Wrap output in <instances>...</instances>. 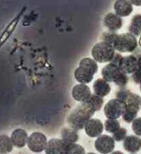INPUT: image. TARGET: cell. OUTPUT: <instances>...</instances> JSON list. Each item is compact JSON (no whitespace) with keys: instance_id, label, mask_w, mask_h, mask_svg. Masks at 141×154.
<instances>
[{"instance_id":"cell-16","label":"cell","mask_w":141,"mask_h":154,"mask_svg":"<svg viewBox=\"0 0 141 154\" xmlns=\"http://www.w3.org/2000/svg\"><path fill=\"white\" fill-rule=\"evenodd\" d=\"M114 9L117 15L121 17H125L130 15L132 13L133 4L131 1L118 0L114 3Z\"/></svg>"},{"instance_id":"cell-32","label":"cell","mask_w":141,"mask_h":154,"mask_svg":"<svg viewBox=\"0 0 141 154\" xmlns=\"http://www.w3.org/2000/svg\"><path fill=\"white\" fill-rule=\"evenodd\" d=\"M131 4L134 6H141V1H136V0H133V1H131Z\"/></svg>"},{"instance_id":"cell-5","label":"cell","mask_w":141,"mask_h":154,"mask_svg":"<svg viewBox=\"0 0 141 154\" xmlns=\"http://www.w3.org/2000/svg\"><path fill=\"white\" fill-rule=\"evenodd\" d=\"M113 46L118 52H132L138 47L137 39L130 33H122L117 36Z\"/></svg>"},{"instance_id":"cell-37","label":"cell","mask_w":141,"mask_h":154,"mask_svg":"<svg viewBox=\"0 0 141 154\" xmlns=\"http://www.w3.org/2000/svg\"><path fill=\"white\" fill-rule=\"evenodd\" d=\"M140 92H141V84L140 85Z\"/></svg>"},{"instance_id":"cell-34","label":"cell","mask_w":141,"mask_h":154,"mask_svg":"<svg viewBox=\"0 0 141 154\" xmlns=\"http://www.w3.org/2000/svg\"><path fill=\"white\" fill-rule=\"evenodd\" d=\"M110 154H124V153L120 151H113V152Z\"/></svg>"},{"instance_id":"cell-9","label":"cell","mask_w":141,"mask_h":154,"mask_svg":"<svg viewBox=\"0 0 141 154\" xmlns=\"http://www.w3.org/2000/svg\"><path fill=\"white\" fill-rule=\"evenodd\" d=\"M84 129L86 134L90 138H98L101 136L104 129V126L101 120L91 119L85 124Z\"/></svg>"},{"instance_id":"cell-1","label":"cell","mask_w":141,"mask_h":154,"mask_svg":"<svg viewBox=\"0 0 141 154\" xmlns=\"http://www.w3.org/2000/svg\"><path fill=\"white\" fill-rule=\"evenodd\" d=\"M116 98L125 104V110L122 116L123 119L127 123H131L136 119L141 107V97L130 90H121L116 93Z\"/></svg>"},{"instance_id":"cell-27","label":"cell","mask_w":141,"mask_h":154,"mask_svg":"<svg viewBox=\"0 0 141 154\" xmlns=\"http://www.w3.org/2000/svg\"><path fill=\"white\" fill-rule=\"evenodd\" d=\"M117 36H118V34H116L115 32H111V31L105 32L102 34L103 42H107L109 43V44L113 45Z\"/></svg>"},{"instance_id":"cell-18","label":"cell","mask_w":141,"mask_h":154,"mask_svg":"<svg viewBox=\"0 0 141 154\" xmlns=\"http://www.w3.org/2000/svg\"><path fill=\"white\" fill-rule=\"evenodd\" d=\"M78 67L83 72L93 76L95 74L97 73L98 69H99L97 63L94 59L89 57H85L81 59L79 62Z\"/></svg>"},{"instance_id":"cell-12","label":"cell","mask_w":141,"mask_h":154,"mask_svg":"<svg viewBox=\"0 0 141 154\" xmlns=\"http://www.w3.org/2000/svg\"><path fill=\"white\" fill-rule=\"evenodd\" d=\"M26 10V7H23L21 9V11L20 12V13L9 23L8 25L7 26V27L5 28V30H4V32H2V35L0 36V48L4 45V43H6V41L8 39L9 37H11L12 34L14 32V30H15L17 26L19 23V21H20L21 17H22L23 14L24 13Z\"/></svg>"},{"instance_id":"cell-13","label":"cell","mask_w":141,"mask_h":154,"mask_svg":"<svg viewBox=\"0 0 141 154\" xmlns=\"http://www.w3.org/2000/svg\"><path fill=\"white\" fill-rule=\"evenodd\" d=\"M68 145L61 139L52 138L48 142L45 154H66Z\"/></svg>"},{"instance_id":"cell-30","label":"cell","mask_w":141,"mask_h":154,"mask_svg":"<svg viewBox=\"0 0 141 154\" xmlns=\"http://www.w3.org/2000/svg\"><path fill=\"white\" fill-rule=\"evenodd\" d=\"M133 81L135 82L136 84H141V69H138L134 73L132 74Z\"/></svg>"},{"instance_id":"cell-11","label":"cell","mask_w":141,"mask_h":154,"mask_svg":"<svg viewBox=\"0 0 141 154\" xmlns=\"http://www.w3.org/2000/svg\"><path fill=\"white\" fill-rule=\"evenodd\" d=\"M119 68L125 74H131L138 69V59L133 55L123 57L119 64Z\"/></svg>"},{"instance_id":"cell-7","label":"cell","mask_w":141,"mask_h":154,"mask_svg":"<svg viewBox=\"0 0 141 154\" xmlns=\"http://www.w3.org/2000/svg\"><path fill=\"white\" fill-rule=\"evenodd\" d=\"M48 144L46 136L41 132H34L28 137L27 145L34 153H41L45 151Z\"/></svg>"},{"instance_id":"cell-23","label":"cell","mask_w":141,"mask_h":154,"mask_svg":"<svg viewBox=\"0 0 141 154\" xmlns=\"http://www.w3.org/2000/svg\"><path fill=\"white\" fill-rule=\"evenodd\" d=\"M74 75H75V79L78 83H80L81 84H85V85L92 82L93 79H94V76L83 72L78 67L77 68H76L75 70Z\"/></svg>"},{"instance_id":"cell-21","label":"cell","mask_w":141,"mask_h":154,"mask_svg":"<svg viewBox=\"0 0 141 154\" xmlns=\"http://www.w3.org/2000/svg\"><path fill=\"white\" fill-rule=\"evenodd\" d=\"M129 32L135 37L141 35V14H136L131 19L129 26Z\"/></svg>"},{"instance_id":"cell-2","label":"cell","mask_w":141,"mask_h":154,"mask_svg":"<svg viewBox=\"0 0 141 154\" xmlns=\"http://www.w3.org/2000/svg\"><path fill=\"white\" fill-rule=\"evenodd\" d=\"M96 112L87 102L81 103L72 111L68 117V123L70 128L78 131L85 128V124Z\"/></svg>"},{"instance_id":"cell-4","label":"cell","mask_w":141,"mask_h":154,"mask_svg":"<svg viewBox=\"0 0 141 154\" xmlns=\"http://www.w3.org/2000/svg\"><path fill=\"white\" fill-rule=\"evenodd\" d=\"M115 53V49L113 45L103 41L96 43L91 52L93 59L99 63H110L113 59Z\"/></svg>"},{"instance_id":"cell-8","label":"cell","mask_w":141,"mask_h":154,"mask_svg":"<svg viewBox=\"0 0 141 154\" xmlns=\"http://www.w3.org/2000/svg\"><path fill=\"white\" fill-rule=\"evenodd\" d=\"M94 146L96 150L100 153H112L115 148V140L108 135H101L95 140Z\"/></svg>"},{"instance_id":"cell-26","label":"cell","mask_w":141,"mask_h":154,"mask_svg":"<svg viewBox=\"0 0 141 154\" xmlns=\"http://www.w3.org/2000/svg\"><path fill=\"white\" fill-rule=\"evenodd\" d=\"M66 154H86L85 150L83 146L78 144H72L68 145Z\"/></svg>"},{"instance_id":"cell-35","label":"cell","mask_w":141,"mask_h":154,"mask_svg":"<svg viewBox=\"0 0 141 154\" xmlns=\"http://www.w3.org/2000/svg\"><path fill=\"white\" fill-rule=\"evenodd\" d=\"M138 43H139L140 47L141 48V35H140V39H139V42H138Z\"/></svg>"},{"instance_id":"cell-19","label":"cell","mask_w":141,"mask_h":154,"mask_svg":"<svg viewBox=\"0 0 141 154\" xmlns=\"http://www.w3.org/2000/svg\"><path fill=\"white\" fill-rule=\"evenodd\" d=\"M93 90L94 94L103 98L111 92V86L108 82L103 79H98L93 84Z\"/></svg>"},{"instance_id":"cell-10","label":"cell","mask_w":141,"mask_h":154,"mask_svg":"<svg viewBox=\"0 0 141 154\" xmlns=\"http://www.w3.org/2000/svg\"><path fill=\"white\" fill-rule=\"evenodd\" d=\"M72 96L74 99L80 103H85L90 99L92 96L90 88L85 84H78L72 91Z\"/></svg>"},{"instance_id":"cell-15","label":"cell","mask_w":141,"mask_h":154,"mask_svg":"<svg viewBox=\"0 0 141 154\" xmlns=\"http://www.w3.org/2000/svg\"><path fill=\"white\" fill-rule=\"evenodd\" d=\"M28 135L24 129H17L14 130L11 134V139L13 145L17 148L21 149L24 147L27 144Z\"/></svg>"},{"instance_id":"cell-33","label":"cell","mask_w":141,"mask_h":154,"mask_svg":"<svg viewBox=\"0 0 141 154\" xmlns=\"http://www.w3.org/2000/svg\"><path fill=\"white\" fill-rule=\"evenodd\" d=\"M138 69H141V55H140L138 58Z\"/></svg>"},{"instance_id":"cell-36","label":"cell","mask_w":141,"mask_h":154,"mask_svg":"<svg viewBox=\"0 0 141 154\" xmlns=\"http://www.w3.org/2000/svg\"><path fill=\"white\" fill-rule=\"evenodd\" d=\"M86 154H97V153H92V152H89V153H86Z\"/></svg>"},{"instance_id":"cell-14","label":"cell","mask_w":141,"mask_h":154,"mask_svg":"<svg viewBox=\"0 0 141 154\" xmlns=\"http://www.w3.org/2000/svg\"><path fill=\"white\" fill-rule=\"evenodd\" d=\"M123 19L113 13H109L105 16L103 24L111 32H115L118 30L123 26Z\"/></svg>"},{"instance_id":"cell-22","label":"cell","mask_w":141,"mask_h":154,"mask_svg":"<svg viewBox=\"0 0 141 154\" xmlns=\"http://www.w3.org/2000/svg\"><path fill=\"white\" fill-rule=\"evenodd\" d=\"M13 146L11 139L8 136H0V153L5 154L11 153L13 150Z\"/></svg>"},{"instance_id":"cell-17","label":"cell","mask_w":141,"mask_h":154,"mask_svg":"<svg viewBox=\"0 0 141 154\" xmlns=\"http://www.w3.org/2000/svg\"><path fill=\"white\" fill-rule=\"evenodd\" d=\"M123 147L126 151L131 153L138 152L141 149V138L137 136H128L124 140Z\"/></svg>"},{"instance_id":"cell-3","label":"cell","mask_w":141,"mask_h":154,"mask_svg":"<svg viewBox=\"0 0 141 154\" xmlns=\"http://www.w3.org/2000/svg\"><path fill=\"white\" fill-rule=\"evenodd\" d=\"M103 79L108 83L113 82L121 88H124L127 85L129 78L127 74L121 70L118 66L112 63L106 65L101 70Z\"/></svg>"},{"instance_id":"cell-28","label":"cell","mask_w":141,"mask_h":154,"mask_svg":"<svg viewBox=\"0 0 141 154\" xmlns=\"http://www.w3.org/2000/svg\"><path fill=\"white\" fill-rule=\"evenodd\" d=\"M127 134V129L123 127H121L118 131L112 134V138L116 142H121L126 138Z\"/></svg>"},{"instance_id":"cell-24","label":"cell","mask_w":141,"mask_h":154,"mask_svg":"<svg viewBox=\"0 0 141 154\" xmlns=\"http://www.w3.org/2000/svg\"><path fill=\"white\" fill-rule=\"evenodd\" d=\"M87 102L94 108L95 112H98V111L101 110L102 108L104 100L102 97H100V96L96 94H92L90 99Z\"/></svg>"},{"instance_id":"cell-31","label":"cell","mask_w":141,"mask_h":154,"mask_svg":"<svg viewBox=\"0 0 141 154\" xmlns=\"http://www.w3.org/2000/svg\"><path fill=\"white\" fill-rule=\"evenodd\" d=\"M123 56L120 54V53H115L114 54V57L113 58V59L112 60V61L110 63H113L114 65H116L117 66H119V64L121 61L122 59H123Z\"/></svg>"},{"instance_id":"cell-20","label":"cell","mask_w":141,"mask_h":154,"mask_svg":"<svg viewBox=\"0 0 141 154\" xmlns=\"http://www.w3.org/2000/svg\"><path fill=\"white\" fill-rule=\"evenodd\" d=\"M61 140L67 145H70L72 144H75L78 140L79 136L76 130L65 127L61 130Z\"/></svg>"},{"instance_id":"cell-25","label":"cell","mask_w":141,"mask_h":154,"mask_svg":"<svg viewBox=\"0 0 141 154\" xmlns=\"http://www.w3.org/2000/svg\"><path fill=\"white\" fill-rule=\"evenodd\" d=\"M121 128V125L118 120L107 119L105 122V129L106 131L111 134H114Z\"/></svg>"},{"instance_id":"cell-6","label":"cell","mask_w":141,"mask_h":154,"mask_svg":"<svg viewBox=\"0 0 141 154\" xmlns=\"http://www.w3.org/2000/svg\"><path fill=\"white\" fill-rule=\"evenodd\" d=\"M125 110V104L123 101L118 98H114L106 103L103 112L107 119L116 120L123 115Z\"/></svg>"},{"instance_id":"cell-29","label":"cell","mask_w":141,"mask_h":154,"mask_svg":"<svg viewBox=\"0 0 141 154\" xmlns=\"http://www.w3.org/2000/svg\"><path fill=\"white\" fill-rule=\"evenodd\" d=\"M131 128L137 136H141V117L137 118L132 122Z\"/></svg>"}]
</instances>
